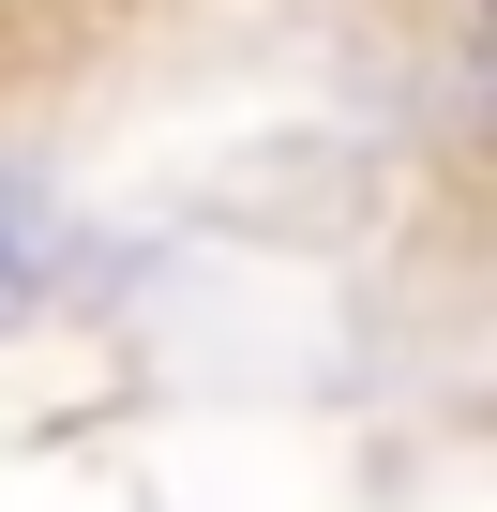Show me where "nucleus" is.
Here are the masks:
<instances>
[{"instance_id": "obj_1", "label": "nucleus", "mask_w": 497, "mask_h": 512, "mask_svg": "<svg viewBox=\"0 0 497 512\" xmlns=\"http://www.w3.org/2000/svg\"><path fill=\"white\" fill-rule=\"evenodd\" d=\"M46 256H61V211H46V181H0V317L46 287Z\"/></svg>"}]
</instances>
